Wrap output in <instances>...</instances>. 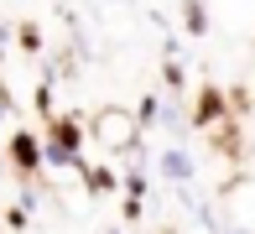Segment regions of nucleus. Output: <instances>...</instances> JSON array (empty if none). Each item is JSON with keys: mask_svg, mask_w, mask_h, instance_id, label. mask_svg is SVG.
Segmentation results:
<instances>
[{"mask_svg": "<svg viewBox=\"0 0 255 234\" xmlns=\"http://www.w3.org/2000/svg\"><path fill=\"white\" fill-rule=\"evenodd\" d=\"M161 172H167V177H193V161H188V151H167V156H161Z\"/></svg>", "mask_w": 255, "mask_h": 234, "instance_id": "obj_3", "label": "nucleus"}, {"mask_svg": "<svg viewBox=\"0 0 255 234\" xmlns=\"http://www.w3.org/2000/svg\"><path fill=\"white\" fill-rule=\"evenodd\" d=\"M10 151H16V167H37V161H42V146H37V135H16V146H10Z\"/></svg>", "mask_w": 255, "mask_h": 234, "instance_id": "obj_2", "label": "nucleus"}, {"mask_svg": "<svg viewBox=\"0 0 255 234\" xmlns=\"http://www.w3.org/2000/svg\"><path fill=\"white\" fill-rule=\"evenodd\" d=\"M73 146H78V130L63 120V125L52 130V140H47V156H52V161H78V156H73Z\"/></svg>", "mask_w": 255, "mask_h": 234, "instance_id": "obj_1", "label": "nucleus"}, {"mask_svg": "<svg viewBox=\"0 0 255 234\" xmlns=\"http://www.w3.org/2000/svg\"><path fill=\"white\" fill-rule=\"evenodd\" d=\"M235 234H245V229H235Z\"/></svg>", "mask_w": 255, "mask_h": 234, "instance_id": "obj_4", "label": "nucleus"}]
</instances>
